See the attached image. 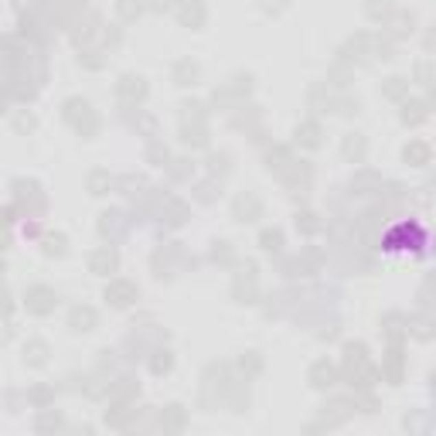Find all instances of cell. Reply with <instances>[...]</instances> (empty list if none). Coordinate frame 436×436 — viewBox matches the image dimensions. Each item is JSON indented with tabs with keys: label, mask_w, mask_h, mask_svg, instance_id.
<instances>
[{
	"label": "cell",
	"mask_w": 436,
	"mask_h": 436,
	"mask_svg": "<svg viewBox=\"0 0 436 436\" xmlns=\"http://www.w3.org/2000/svg\"><path fill=\"white\" fill-rule=\"evenodd\" d=\"M402 157L409 161V164H416V168H423V164H430V147L423 144V140H413L406 150H402Z\"/></svg>",
	"instance_id": "13"
},
{
	"label": "cell",
	"mask_w": 436,
	"mask_h": 436,
	"mask_svg": "<svg viewBox=\"0 0 436 436\" xmlns=\"http://www.w3.org/2000/svg\"><path fill=\"white\" fill-rule=\"evenodd\" d=\"M423 119H426V106H423V102H416V99H413V102L406 99V102H402V123L416 126V123H423Z\"/></svg>",
	"instance_id": "14"
},
{
	"label": "cell",
	"mask_w": 436,
	"mask_h": 436,
	"mask_svg": "<svg viewBox=\"0 0 436 436\" xmlns=\"http://www.w3.org/2000/svg\"><path fill=\"white\" fill-rule=\"evenodd\" d=\"M140 14V3H130V0H119V17L123 21H133Z\"/></svg>",
	"instance_id": "30"
},
{
	"label": "cell",
	"mask_w": 436,
	"mask_h": 436,
	"mask_svg": "<svg viewBox=\"0 0 436 436\" xmlns=\"http://www.w3.org/2000/svg\"><path fill=\"white\" fill-rule=\"evenodd\" d=\"M45 354H48V348H45L41 341H31V345L24 348V361H31V365H41V361H45Z\"/></svg>",
	"instance_id": "24"
},
{
	"label": "cell",
	"mask_w": 436,
	"mask_h": 436,
	"mask_svg": "<svg viewBox=\"0 0 436 436\" xmlns=\"http://www.w3.org/2000/svg\"><path fill=\"white\" fill-rule=\"evenodd\" d=\"M116 253L109 249V246H102V249H95L92 256H89V269L92 273H99V276H109V273H116Z\"/></svg>",
	"instance_id": "7"
},
{
	"label": "cell",
	"mask_w": 436,
	"mask_h": 436,
	"mask_svg": "<svg viewBox=\"0 0 436 436\" xmlns=\"http://www.w3.org/2000/svg\"><path fill=\"white\" fill-rule=\"evenodd\" d=\"M171 365H174V358H171V351H154V358H150V368H154V375H164V371H171Z\"/></svg>",
	"instance_id": "21"
},
{
	"label": "cell",
	"mask_w": 436,
	"mask_h": 436,
	"mask_svg": "<svg viewBox=\"0 0 436 436\" xmlns=\"http://www.w3.org/2000/svg\"><path fill=\"white\" fill-rule=\"evenodd\" d=\"M106 300H109L113 307H130V303L137 300V286H133L130 279H113V283L106 286Z\"/></svg>",
	"instance_id": "3"
},
{
	"label": "cell",
	"mask_w": 436,
	"mask_h": 436,
	"mask_svg": "<svg viewBox=\"0 0 436 436\" xmlns=\"http://www.w3.org/2000/svg\"><path fill=\"white\" fill-rule=\"evenodd\" d=\"M14 201H17V208L27 218L45 211V194H41V187L34 181H14Z\"/></svg>",
	"instance_id": "1"
},
{
	"label": "cell",
	"mask_w": 436,
	"mask_h": 436,
	"mask_svg": "<svg viewBox=\"0 0 436 436\" xmlns=\"http://www.w3.org/2000/svg\"><path fill=\"white\" fill-rule=\"evenodd\" d=\"M260 242H262V249L266 253H279V246H283V236L276 232V229H266L260 236Z\"/></svg>",
	"instance_id": "22"
},
{
	"label": "cell",
	"mask_w": 436,
	"mask_h": 436,
	"mask_svg": "<svg viewBox=\"0 0 436 436\" xmlns=\"http://www.w3.org/2000/svg\"><path fill=\"white\" fill-rule=\"evenodd\" d=\"M99 232L109 236V242H113V239H119V236L126 232V218H123L119 211H106L102 222H99Z\"/></svg>",
	"instance_id": "9"
},
{
	"label": "cell",
	"mask_w": 436,
	"mask_h": 436,
	"mask_svg": "<svg viewBox=\"0 0 436 436\" xmlns=\"http://www.w3.org/2000/svg\"><path fill=\"white\" fill-rule=\"evenodd\" d=\"M48 399H51V392H48V389H34V392H31V402H38V406H45Z\"/></svg>",
	"instance_id": "32"
},
{
	"label": "cell",
	"mask_w": 436,
	"mask_h": 436,
	"mask_svg": "<svg viewBox=\"0 0 436 436\" xmlns=\"http://www.w3.org/2000/svg\"><path fill=\"white\" fill-rule=\"evenodd\" d=\"M345 157H354V161H361V157H365V140H361V137H348V140H345Z\"/></svg>",
	"instance_id": "25"
},
{
	"label": "cell",
	"mask_w": 436,
	"mask_h": 436,
	"mask_svg": "<svg viewBox=\"0 0 436 436\" xmlns=\"http://www.w3.org/2000/svg\"><path fill=\"white\" fill-rule=\"evenodd\" d=\"M55 303H58V297H55V290H48V286H31V290L24 293V307H27L31 314H38V317L51 314Z\"/></svg>",
	"instance_id": "2"
},
{
	"label": "cell",
	"mask_w": 436,
	"mask_h": 436,
	"mask_svg": "<svg viewBox=\"0 0 436 436\" xmlns=\"http://www.w3.org/2000/svg\"><path fill=\"white\" fill-rule=\"evenodd\" d=\"M161 426H164V430H181V426H184V413H181V406H171V409L161 413Z\"/></svg>",
	"instance_id": "18"
},
{
	"label": "cell",
	"mask_w": 436,
	"mask_h": 436,
	"mask_svg": "<svg viewBox=\"0 0 436 436\" xmlns=\"http://www.w3.org/2000/svg\"><path fill=\"white\" fill-rule=\"evenodd\" d=\"M385 375H389V382H399L402 378V354H399V345H392V351H389V358H385Z\"/></svg>",
	"instance_id": "15"
},
{
	"label": "cell",
	"mask_w": 436,
	"mask_h": 436,
	"mask_svg": "<svg viewBox=\"0 0 436 436\" xmlns=\"http://www.w3.org/2000/svg\"><path fill=\"white\" fill-rule=\"evenodd\" d=\"M211 260H215V262H232V249H229L225 242H215V249H211Z\"/></svg>",
	"instance_id": "29"
},
{
	"label": "cell",
	"mask_w": 436,
	"mask_h": 436,
	"mask_svg": "<svg viewBox=\"0 0 436 436\" xmlns=\"http://www.w3.org/2000/svg\"><path fill=\"white\" fill-rule=\"evenodd\" d=\"M406 92H409V82H406V79H389V82H385V95H389V99H402Z\"/></svg>",
	"instance_id": "26"
},
{
	"label": "cell",
	"mask_w": 436,
	"mask_h": 436,
	"mask_svg": "<svg viewBox=\"0 0 436 436\" xmlns=\"http://www.w3.org/2000/svg\"><path fill=\"white\" fill-rule=\"evenodd\" d=\"M177 21H181L184 27H201V24H205V7H201V0H181Z\"/></svg>",
	"instance_id": "6"
},
{
	"label": "cell",
	"mask_w": 436,
	"mask_h": 436,
	"mask_svg": "<svg viewBox=\"0 0 436 436\" xmlns=\"http://www.w3.org/2000/svg\"><path fill=\"white\" fill-rule=\"evenodd\" d=\"M174 79H177V86H191V82L198 79V65H191V62H177Z\"/></svg>",
	"instance_id": "19"
},
{
	"label": "cell",
	"mask_w": 436,
	"mask_h": 436,
	"mask_svg": "<svg viewBox=\"0 0 436 436\" xmlns=\"http://www.w3.org/2000/svg\"><path fill=\"white\" fill-rule=\"evenodd\" d=\"M433 392H436V371H433Z\"/></svg>",
	"instance_id": "33"
},
{
	"label": "cell",
	"mask_w": 436,
	"mask_h": 436,
	"mask_svg": "<svg viewBox=\"0 0 436 436\" xmlns=\"http://www.w3.org/2000/svg\"><path fill=\"white\" fill-rule=\"evenodd\" d=\"M368 17H371V21L392 17V0H368Z\"/></svg>",
	"instance_id": "20"
},
{
	"label": "cell",
	"mask_w": 436,
	"mask_h": 436,
	"mask_svg": "<svg viewBox=\"0 0 436 436\" xmlns=\"http://www.w3.org/2000/svg\"><path fill=\"white\" fill-rule=\"evenodd\" d=\"M413 31V14H399L395 17V27H392V38H406Z\"/></svg>",
	"instance_id": "27"
},
{
	"label": "cell",
	"mask_w": 436,
	"mask_h": 436,
	"mask_svg": "<svg viewBox=\"0 0 436 436\" xmlns=\"http://www.w3.org/2000/svg\"><path fill=\"white\" fill-rule=\"evenodd\" d=\"M297 229H303V232H317V229H321V222H317V215L303 211V215L297 218Z\"/></svg>",
	"instance_id": "28"
},
{
	"label": "cell",
	"mask_w": 436,
	"mask_h": 436,
	"mask_svg": "<svg viewBox=\"0 0 436 436\" xmlns=\"http://www.w3.org/2000/svg\"><path fill=\"white\" fill-rule=\"evenodd\" d=\"M137 392H140V385L133 378H116L109 385V399L113 402H130V399H137Z\"/></svg>",
	"instance_id": "11"
},
{
	"label": "cell",
	"mask_w": 436,
	"mask_h": 436,
	"mask_svg": "<svg viewBox=\"0 0 436 436\" xmlns=\"http://www.w3.org/2000/svg\"><path fill=\"white\" fill-rule=\"evenodd\" d=\"M69 324H72V331H92L95 328V310L92 307H76Z\"/></svg>",
	"instance_id": "12"
},
{
	"label": "cell",
	"mask_w": 436,
	"mask_h": 436,
	"mask_svg": "<svg viewBox=\"0 0 436 436\" xmlns=\"http://www.w3.org/2000/svg\"><path fill=\"white\" fill-rule=\"evenodd\" d=\"M262 215V205L256 194H242V198H236V218L239 222H256Z\"/></svg>",
	"instance_id": "8"
},
{
	"label": "cell",
	"mask_w": 436,
	"mask_h": 436,
	"mask_svg": "<svg viewBox=\"0 0 436 436\" xmlns=\"http://www.w3.org/2000/svg\"><path fill=\"white\" fill-rule=\"evenodd\" d=\"M307 378H310V385H314V389H331V385L338 382V368H334L331 361H314Z\"/></svg>",
	"instance_id": "5"
},
{
	"label": "cell",
	"mask_w": 436,
	"mask_h": 436,
	"mask_svg": "<svg viewBox=\"0 0 436 436\" xmlns=\"http://www.w3.org/2000/svg\"><path fill=\"white\" fill-rule=\"evenodd\" d=\"M58 426H62V416H58V413L45 409V413L38 416V433H45V430H58Z\"/></svg>",
	"instance_id": "23"
},
{
	"label": "cell",
	"mask_w": 436,
	"mask_h": 436,
	"mask_svg": "<svg viewBox=\"0 0 436 436\" xmlns=\"http://www.w3.org/2000/svg\"><path fill=\"white\" fill-rule=\"evenodd\" d=\"M256 293H260L256 290V269H246V276L236 279V297H239V303H256L253 300Z\"/></svg>",
	"instance_id": "10"
},
{
	"label": "cell",
	"mask_w": 436,
	"mask_h": 436,
	"mask_svg": "<svg viewBox=\"0 0 436 436\" xmlns=\"http://www.w3.org/2000/svg\"><path fill=\"white\" fill-rule=\"evenodd\" d=\"M116 95L123 99V102H140L144 95H147V82L144 79H137V76H123L119 82H116Z\"/></svg>",
	"instance_id": "4"
},
{
	"label": "cell",
	"mask_w": 436,
	"mask_h": 436,
	"mask_svg": "<svg viewBox=\"0 0 436 436\" xmlns=\"http://www.w3.org/2000/svg\"><path fill=\"white\" fill-rule=\"evenodd\" d=\"M147 157H150V161H168V150H161V144H150Z\"/></svg>",
	"instance_id": "31"
},
{
	"label": "cell",
	"mask_w": 436,
	"mask_h": 436,
	"mask_svg": "<svg viewBox=\"0 0 436 436\" xmlns=\"http://www.w3.org/2000/svg\"><path fill=\"white\" fill-rule=\"evenodd\" d=\"M406 334H416V338L426 341V338L433 334V321H430V317H409V321H406Z\"/></svg>",
	"instance_id": "17"
},
{
	"label": "cell",
	"mask_w": 436,
	"mask_h": 436,
	"mask_svg": "<svg viewBox=\"0 0 436 436\" xmlns=\"http://www.w3.org/2000/svg\"><path fill=\"white\" fill-rule=\"evenodd\" d=\"M297 140H300L303 147H317V144H321V126H317V123H300V126H297Z\"/></svg>",
	"instance_id": "16"
}]
</instances>
